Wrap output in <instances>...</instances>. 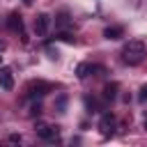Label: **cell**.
Segmentation results:
<instances>
[{
  "mask_svg": "<svg viewBox=\"0 0 147 147\" xmlns=\"http://www.w3.org/2000/svg\"><path fill=\"white\" fill-rule=\"evenodd\" d=\"M145 55H147V48H145V44H142L140 39H131V41L122 48V60H124L126 64H140V62L145 60Z\"/></svg>",
  "mask_w": 147,
  "mask_h": 147,
  "instance_id": "1",
  "label": "cell"
},
{
  "mask_svg": "<svg viewBox=\"0 0 147 147\" xmlns=\"http://www.w3.org/2000/svg\"><path fill=\"white\" fill-rule=\"evenodd\" d=\"M7 28L11 30V32H18L21 37H23V41H28V37L23 34V18H21V14H9V18H7Z\"/></svg>",
  "mask_w": 147,
  "mask_h": 147,
  "instance_id": "2",
  "label": "cell"
},
{
  "mask_svg": "<svg viewBox=\"0 0 147 147\" xmlns=\"http://www.w3.org/2000/svg\"><path fill=\"white\" fill-rule=\"evenodd\" d=\"M99 131H101V136H113V131H115V117H113L110 113H106V115L101 117Z\"/></svg>",
  "mask_w": 147,
  "mask_h": 147,
  "instance_id": "3",
  "label": "cell"
},
{
  "mask_svg": "<svg viewBox=\"0 0 147 147\" xmlns=\"http://www.w3.org/2000/svg\"><path fill=\"white\" fill-rule=\"evenodd\" d=\"M37 136H39V138H44V140H55V138H57V126L39 124V126H37Z\"/></svg>",
  "mask_w": 147,
  "mask_h": 147,
  "instance_id": "4",
  "label": "cell"
},
{
  "mask_svg": "<svg viewBox=\"0 0 147 147\" xmlns=\"http://www.w3.org/2000/svg\"><path fill=\"white\" fill-rule=\"evenodd\" d=\"M0 87L2 90H11L14 87V74L9 67H0Z\"/></svg>",
  "mask_w": 147,
  "mask_h": 147,
  "instance_id": "5",
  "label": "cell"
},
{
  "mask_svg": "<svg viewBox=\"0 0 147 147\" xmlns=\"http://www.w3.org/2000/svg\"><path fill=\"white\" fill-rule=\"evenodd\" d=\"M48 90H51L48 83L37 80V83H30V87H28V96H41V94H46Z\"/></svg>",
  "mask_w": 147,
  "mask_h": 147,
  "instance_id": "6",
  "label": "cell"
},
{
  "mask_svg": "<svg viewBox=\"0 0 147 147\" xmlns=\"http://www.w3.org/2000/svg\"><path fill=\"white\" fill-rule=\"evenodd\" d=\"M48 23H51V16H48V14H39V16L34 18V32H37V34H46Z\"/></svg>",
  "mask_w": 147,
  "mask_h": 147,
  "instance_id": "7",
  "label": "cell"
},
{
  "mask_svg": "<svg viewBox=\"0 0 147 147\" xmlns=\"http://www.w3.org/2000/svg\"><path fill=\"white\" fill-rule=\"evenodd\" d=\"M103 37H106V39H122V37H124V30H122L119 25H113V28H106V30H103Z\"/></svg>",
  "mask_w": 147,
  "mask_h": 147,
  "instance_id": "8",
  "label": "cell"
},
{
  "mask_svg": "<svg viewBox=\"0 0 147 147\" xmlns=\"http://www.w3.org/2000/svg\"><path fill=\"white\" fill-rule=\"evenodd\" d=\"M94 69H96V67H92L90 62H80V64L76 67V76H78V78H87Z\"/></svg>",
  "mask_w": 147,
  "mask_h": 147,
  "instance_id": "9",
  "label": "cell"
},
{
  "mask_svg": "<svg viewBox=\"0 0 147 147\" xmlns=\"http://www.w3.org/2000/svg\"><path fill=\"white\" fill-rule=\"evenodd\" d=\"M115 96H117V83L106 85V87H103V99H106V101H113Z\"/></svg>",
  "mask_w": 147,
  "mask_h": 147,
  "instance_id": "10",
  "label": "cell"
},
{
  "mask_svg": "<svg viewBox=\"0 0 147 147\" xmlns=\"http://www.w3.org/2000/svg\"><path fill=\"white\" fill-rule=\"evenodd\" d=\"M69 23H71V21H69V14H67V11H62V14L55 16V25H57V28H69Z\"/></svg>",
  "mask_w": 147,
  "mask_h": 147,
  "instance_id": "11",
  "label": "cell"
},
{
  "mask_svg": "<svg viewBox=\"0 0 147 147\" xmlns=\"http://www.w3.org/2000/svg\"><path fill=\"white\" fill-rule=\"evenodd\" d=\"M85 106L90 108V113H99V110H101L99 103H96V99H92V96H85Z\"/></svg>",
  "mask_w": 147,
  "mask_h": 147,
  "instance_id": "12",
  "label": "cell"
},
{
  "mask_svg": "<svg viewBox=\"0 0 147 147\" xmlns=\"http://www.w3.org/2000/svg\"><path fill=\"white\" fill-rule=\"evenodd\" d=\"M57 39H62V41H67V44H74V41H76V37H74L71 32H60Z\"/></svg>",
  "mask_w": 147,
  "mask_h": 147,
  "instance_id": "13",
  "label": "cell"
},
{
  "mask_svg": "<svg viewBox=\"0 0 147 147\" xmlns=\"http://www.w3.org/2000/svg\"><path fill=\"white\" fill-rule=\"evenodd\" d=\"M138 96H140V101H147V85L140 87V94H138Z\"/></svg>",
  "mask_w": 147,
  "mask_h": 147,
  "instance_id": "14",
  "label": "cell"
},
{
  "mask_svg": "<svg viewBox=\"0 0 147 147\" xmlns=\"http://www.w3.org/2000/svg\"><path fill=\"white\" fill-rule=\"evenodd\" d=\"M39 113H41V106H39V103H37V106H32V115H39Z\"/></svg>",
  "mask_w": 147,
  "mask_h": 147,
  "instance_id": "15",
  "label": "cell"
},
{
  "mask_svg": "<svg viewBox=\"0 0 147 147\" xmlns=\"http://www.w3.org/2000/svg\"><path fill=\"white\" fill-rule=\"evenodd\" d=\"M9 140H11V142H21V136H16V133H11V136H9Z\"/></svg>",
  "mask_w": 147,
  "mask_h": 147,
  "instance_id": "16",
  "label": "cell"
},
{
  "mask_svg": "<svg viewBox=\"0 0 147 147\" xmlns=\"http://www.w3.org/2000/svg\"><path fill=\"white\" fill-rule=\"evenodd\" d=\"M5 46H7V44H5V41H2V39H0V53H2V51H5Z\"/></svg>",
  "mask_w": 147,
  "mask_h": 147,
  "instance_id": "17",
  "label": "cell"
},
{
  "mask_svg": "<svg viewBox=\"0 0 147 147\" xmlns=\"http://www.w3.org/2000/svg\"><path fill=\"white\" fill-rule=\"evenodd\" d=\"M32 2H34V0H23V5H28V7H30Z\"/></svg>",
  "mask_w": 147,
  "mask_h": 147,
  "instance_id": "18",
  "label": "cell"
},
{
  "mask_svg": "<svg viewBox=\"0 0 147 147\" xmlns=\"http://www.w3.org/2000/svg\"><path fill=\"white\" fill-rule=\"evenodd\" d=\"M142 124H145V129H147V115H145V122H142Z\"/></svg>",
  "mask_w": 147,
  "mask_h": 147,
  "instance_id": "19",
  "label": "cell"
},
{
  "mask_svg": "<svg viewBox=\"0 0 147 147\" xmlns=\"http://www.w3.org/2000/svg\"><path fill=\"white\" fill-rule=\"evenodd\" d=\"M0 60H2V55H0Z\"/></svg>",
  "mask_w": 147,
  "mask_h": 147,
  "instance_id": "20",
  "label": "cell"
}]
</instances>
